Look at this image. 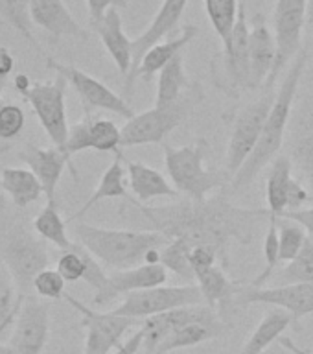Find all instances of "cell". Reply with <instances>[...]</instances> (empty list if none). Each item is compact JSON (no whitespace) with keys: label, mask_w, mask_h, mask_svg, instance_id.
<instances>
[{"label":"cell","mask_w":313,"mask_h":354,"mask_svg":"<svg viewBox=\"0 0 313 354\" xmlns=\"http://www.w3.org/2000/svg\"><path fill=\"white\" fill-rule=\"evenodd\" d=\"M298 179L313 198V94L301 102L290 122V155Z\"/></svg>","instance_id":"ac0fdd59"},{"label":"cell","mask_w":313,"mask_h":354,"mask_svg":"<svg viewBox=\"0 0 313 354\" xmlns=\"http://www.w3.org/2000/svg\"><path fill=\"white\" fill-rule=\"evenodd\" d=\"M308 0H276L273 13V33L276 41V61L264 88H275L276 80L292 65L303 48V30L306 28Z\"/></svg>","instance_id":"52a82bcc"},{"label":"cell","mask_w":313,"mask_h":354,"mask_svg":"<svg viewBox=\"0 0 313 354\" xmlns=\"http://www.w3.org/2000/svg\"><path fill=\"white\" fill-rule=\"evenodd\" d=\"M207 148L209 144L203 138L181 148L162 144L166 171L171 179V185L177 192L184 194L193 201H205L212 190L223 187L229 177L223 171H210L205 168L203 160Z\"/></svg>","instance_id":"277c9868"},{"label":"cell","mask_w":313,"mask_h":354,"mask_svg":"<svg viewBox=\"0 0 313 354\" xmlns=\"http://www.w3.org/2000/svg\"><path fill=\"white\" fill-rule=\"evenodd\" d=\"M188 0H162L159 11L155 13L153 21L144 30L137 39H133V65L129 74L126 76L124 91L126 94L133 93L135 82H137V68L142 61L144 54L151 50L155 44L162 43L168 35L177 28L182 13L187 10Z\"/></svg>","instance_id":"e0dca14e"},{"label":"cell","mask_w":313,"mask_h":354,"mask_svg":"<svg viewBox=\"0 0 313 354\" xmlns=\"http://www.w3.org/2000/svg\"><path fill=\"white\" fill-rule=\"evenodd\" d=\"M168 281V270L162 264H142L126 271L111 273L107 286L102 293L94 295V304L105 306L120 295H129L133 292L162 286Z\"/></svg>","instance_id":"ffe728a7"},{"label":"cell","mask_w":313,"mask_h":354,"mask_svg":"<svg viewBox=\"0 0 313 354\" xmlns=\"http://www.w3.org/2000/svg\"><path fill=\"white\" fill-rule=\"evenodd\" d=\"M0 187L17 209H26L44 196V188L30 168L6 166L0 174Z\"/></svg>","instance_id":"4316f807"},{"label":"cell","mask_w":313,"mask_h":354,"mask_svg":"<svg viewBox=\"0 0 313 354\" xmlns=\"http://www.w3.org/2000/svg\"><path fill=\"white\" fill-rule=\"evenodd\" d=\"M306 30L310 37H313V0H308V13H306Z\"/></svg>","instance_id":"816d5d0a"},{"label":"cell","mask_w":313,"mask_h":354,"mask_svg":"<svg viewBox=\"0 0 313 354\" xmlns=\"http://www.w3.org/2000/svg\"><path fill=\"white\" fill-rule=\"evenodd\" d=\"M0 354H13V351L8 343H0Z\"/></svg>","instance_id":"db71d44e"},{"label":"cell","mask_w":313,"mask_h":354,"mask_svg":"<svg viewBox=\"0 0 313 354\" xmlns=\"http://www.w3.org/2000/svg\"><path fill=\"white\" fill-rule=\"evenodd\" d=\"M278 343H281V345H284V347H286L287 351H290V353H292V354H313L312 351H306V348L298 347L297 343L293 342L292 337H284V336H282L281 339H278Z\"/></svg>","instance_id":"f907efd6"},{"label":"cell","mask_w":313,"mask_h":354,"mask_svg":"<svg viewBox=\"0 0 313 354\" xmlns=\"http://www.w3.org/2000/svg\"><path fill=\"white\" fill-rule=\"evenodd\" d=\"M273 275L281 282L278 286L297 284V282H313V234H308L301 253Z\"/></svg>","instance_id":"f35d334b"},{"label":"cell","mask_w":313,"mask_h":354,"mask_svg":"<svg viewBox=\"0 0 313 354\" xmlns=\"http://www.w3.org/2000/svg\"><path fill=\"white\" fill-rule=\"evenodd\" d=\"M278 221L275 218H267V231L264 236V259L265 268L262 270L256 279L253 281V288H264V284L269 281L275 270L278 268V254H281V236H278Z\"/></svg>","instance_id":"ab89813d"},{"label":"cell","mask_w":313,"mask_h":354,"mask_svg":"<svg viewBox=\"0 0 313 354\" xmlns=\"http://www.w3.org/2000/svg\"><path fill=\"white\" fill-rule=\"evenodd\" d=\"M190 87L192 83L188 82L187 72H184V59H182V54H179L159 72L155 105L162 107V105L176 104Z\"/></svg>","instance_id":"1f68e13d"},{"label":"cell","mask_w":313,"mask_h":354,"mask_svg":"<svg viewBox=\"0 0 313 354\" xmlns=\"http://www.w3.org/2000/svg\"><path fill=\"white\" fill-rule=\"evenodd\" d=\"M93 30L98 33L104 48L109 52L111 59L115 61L120 74L127 76L133 65V41L124 32L120 11L113 8L105 13L99 22L93 24Z\"/></svg>","instance_id":"cb8c5ba5"},{"label":"cell","mask_w":313,"mask_h":354,"mask_svg":"<svg viewBox=\"0 0 313 354\" xmlns=\"http://www.w3.org/2000/svg\"><path fill=\"white\" fill-rule=\"evenodd\" d=\"M127 4H129V0H87L91 26L102 21L109 10H113V8L120 10V8H126Z\"/></svg>","instance_id":"bcb514c9"},{"label":"cell","mask_w":313,"mask_h":354,"mask_svg":"<svg viewBox=\"0 0 313 354\" xmlns=\"http://www.w3.org/2000/svg\"><path fill=\"white\" fill-rule=\"evenodd\" d=\"M293 179V165L287 155H278L269 165L267 179H265V199L269 218L281 220L287 210V192Z\"/></svg>","instance_id":"83f0119b"},{"label":"cell","mask_w":313,"mask_h":354,"mask_svg":"<svg viewBox=\"0 0 313 354\" xmlns=\"http://www.w3.org/2000/svg\"><path fill=\"white\" fill-rule=\"evenodd\" d=\"M46 66L50 71H54L55 74H59L66 80V83L70 85L76 94L82 100V104L85 105V109H104L109 113L122 116V118H133L135 111L129 107L126 100L118 96V94L109 88L105 83L96 80L94 76L87 74L82 68H77L74 65H66V63H59L54 57H46Z\"/></svg>","instance_id":"8fae6325"},{"label":"cell","mask_w":313,"mask_h":354,"mask_svg":"<svg viewBox=\"0 0 313 354\" xmlns=\"http://www.w3.org/2000/svg\"><path fill=\"white\" fill-rule=\"evenodd\" d=\"M190 323H207V325H223L214 308L207 304H192L182 308L170 310L164 314L146 317L140 326L142 330V348L148 354H155L157 347L173 332L190 325Z\"/></svg>","instance_id":"5bb4252c"},{"label":"cell","mask_w":313,"mask_h":354,"mask_svg":"<svg viewBox=\"0 0 313 354\" xmlns=\"http://www.w3.org/2000/svg\"><path fill=\"white\" fill-rule=\"evenodd\" d=\"M127 165V181L131 187L133 196L137 198V203H146L155 198H179L173 185L166 181V177L151 166H146L137 160H126Z\"/></svg>","instance_id":"d4e9b609"},{"label":"cell","mask_w":313,"mask_h":354,"mask_svg":"<svg viewBox=\"0 0 313 354\" xmlns=\"http://www.w3.org/2000/svg\"><path fill=\"white\" fill-rule=\"evenodd\" d=\"M293 315L282 308H273L262 317L258 326L247 337V342L238 354H264L271 345H275L282 337V334L293 323Z\"/></svg>","instance_id":"f546056e"},{"label":"cell","mask_w":313,"mask_h":354,"mask_svg":"<svg viewBox=\"0 0 313 354\" xmlns=\"http://www.w3.org/2000/svg\"><path fill=\"white\" fill-rule=\"evenodd\" d=\"M198 26L187 24L177 37L155 44L153 48L148 50V52L144 54L142 61H140V65H138L137 68V76L135 77L151 80V77H153L155 74H159L176 55L181 54L182 48H184L187 44L192 43L193 39H196V35H198Z\"/></svg>","instance_id":"484cf974"},{"label":"cell","mask_w":313,"mask_h":354,"mask_svg":"<svg viewBox=\"0 0 313 354\" xmlns=\"http://www.w3.org/2000/svg\"><path fill=\"white\" fill-rule=\"evenodd\" d=\"M126 159L122 151L115 153V160L111 162V166L104 171V176L99 179L98 187L94 188V192L91 194V198L82 205V209L77 210L76 214L70 216L68 221L79 220L82 216H85L88 210L93 209L94 205L104 201V199H113V198H129V192H127V168L124 166Z\"/></svg>","instance_id":"f1b7e54d"},{"label":"cell","mask_w":313,"mask_h":354,"mask_svg":"<svg viewBox=\"0 0 313 354\" xmlns=\"http://www.w3.org/2000/svg\"><path fill=\"white\" fill-rule=\"evenodd\" d=\"M308 203H313L312 194L298 177L297 179L293 177L290 183V192H287V210H297Z\"/></svg>","instance_id":"f6af8a7d"},{"label":"cell","mask_w":313,"mask_h":354,"mask_svg":"<svg viewBox=\"0 0 313 354\" xmlns=\"http://www.w3.org/2000/svg\"><path fill=\"white\" fill-rule=\"evenodd\" d=\"M192 251L193 245L184 240H170L160 249V264L171 273H176L177 277H181L188 284H193L196 273L192 266Z\"/></svg>","instance_id":"74e56055"},{"label":"cell","mask_w":313,"mask_h":354,"mask_svg":"<svg viewBox=\"0 0 313 354\" xmlns=\"http://www.w3.org/2000/svg\"><path fill=\"white\" fill-rule=\"evenodd\" d=\"M66 281L61 277L57 270L46 268L33 279V290L37 292L39 297L44 299H61L65 297Z\"/></svg>","instance_id":"7bdbcfd3"},{"label":"cell","mask_w":313,"mask_h":354,"mask_svg":"<svg viewBox=\"0 0 313 354\" xmlns=\"http://www.w3.org/2000/svg\"><path fill=\"white\" fill-rule=\"evenodd\" d=\"M201 98L203 94L199 85H192L176 104L162 107L153 105L149 111L129 118L126 126L122 127V148L164 142V138L187 120Z\"/></svg>","instance_id":"5b68a950"},{"label":"cell","mask_w":313,"mask_h":354,"mask_svg":"<svg viewBox=\"0 0 313 354\" xmlns=\"http://www.w3.org/2000/svg\"><path fill=\"white\" fill-rule=\"evenodd\" d=\"M4 205H6V198H4V194L0 192V209H4Z\"/></svg>","instance_id":"9f6ffc18"},{"label":"cell","mask_w":313,"mask_h":354,"mask_svg":"<svg viewBox=\"0 0 313 354\" xmlns=\"http://www.w3.org/2000/svg\"><path fill=\"white\" fill-rule=\"evenodd\" d=\"M19 159L26 162L28 168L37 176L44 188L46 201H55V188L59 185L66 165H70V155L57 146L41 148L35 144H26L19 151Z\"/></svg>","instance_id":"44dd1931"},{"label":"cell","mask_w":313,"mask_h":354,"mask_svg":"<svg viewBox=\"0 0 313 354\" xmlns=\"http://www.w3.org/2000/svg\"><path fill=\"white\" fill-rule=\"evenodd\" d=\"M55 354H77L76 351H72V348H63V351H59V353Z\"/></svg>","instance_id":"11a10c76"},{"label":"cell","mask_w":313,"mask_h":354,"mask_svg":"<svg viewBox=\"0 0 313 354\" xmlns=\"http://www.w3.org/2000/svg\"><path fill=\"white\" fill-rule=\"evenodd\" d=\"M66 153L76 155L79 151H122V129L113 120L87 116L76 126L70 127L65 148Z\"/></svg>","instance_id":"d6986e66"},{"label":"cell","mask_w":313,"mask_h":354,"mask_svg":"<svg viewBox=\"0 0 313 354\" xmlns=\"http://www.w3.org/2000/svg\"><path fill=\"white\" fill-rule=\"evenodd\" d=\"M30 17L33 26L43 28L52 41L61 37H76L87 41L88 33L72 17L63 0H30Z\"/></svg>","instance_id":"7402d4cb"},{"label":"cell","mask_w":313,"mask_h":354,"mask_svg":"<svg viewBox=\"0 0 313 354\" xmlns=\"http://www.w3.org/2000/svg\"><path fill=\"white\" fill-rule=\"evenodd\" d=\"M192 304H205L198 284H182V286H155L140 292H133L126 295L124 303L118 304L113 314L131 317V319H146L151 315L164 314L170 310L192 306Z\"/></svg>","instance_id":"9c48e42d"},{"label":"cell","mask_w":313,"mask_h":354,"mask_svg":"<svg viewBox=\"0 0 313 354\" xmlns=\"http://www.w3.org/2000/svg\"><path fill=\"white\" fill-rule=\"evenodd\" d=\"M135 205L149 221L151 231L162 232L170 240H184L193 248H212L223 260H227L229 243L253 242L260 223L269 218L267 209L236 207L223 192L205 201L187 198L164 207Z\"/></svg>","instance_id":"6da1fadb"},{"label":"cell","mask_w":313,"mask_h":354,"mask_svg":"<svg viewBox=\"0 0 313 354\" xmlns=\"http://www.w3.org/2000/svg\"><path fill=\"white\" fill-rule=\"evenodd\" d=\"M264 354H292V353H290V351H287V348L284 347V345H281V343L276 342L275 345H271V347L267 348V351H265Z\"/></svg>","instance_id":"f5cc1de1"},{"label":"cell","mask_w":313,"mask_h":354,"mask_svg":"<svg viewBox=\"0 0 313 354\" xmlns=\"http://www.w3.org/2000/svg\"><path fill=\"white\" fill-rule=\"evenodd\" d=\"M66 80L59 74H55L52 82L33 83L22 98L32 105L33 113L41 122L44 133L52 140V146L65 148L68 140V118H66Z\"/></svg>","instance_id":"30bf717a"},{"label":"cell","mask_w":313,"mask_h":354,"mask_svg":"<svg viewBox=\"0 0 313 354\" xmlns=\"http://www.w3.org/2000/svg\"><path fill=\"white\" fill-rule=\"evenodd\" d=\"M50 332L48 306L28 295L17 315L10 345L13 354H43Z\"/></svg>","instance_id":"2e32d148"},{"label":"cell","mask_w":313,"mask_h":354,"mask_svg":"<svg viewBox=\"0 0 313 354\" xmlns=\"http://www.w3.org/2000/svg\"><path fill=\"white\" fill-rule=\"evenodd\" d=\"M281 220L295 221V223H298V225L303 227L308 234H313V205L312 207H306V209L286 210V212L282 214Z\"/></svg>","instance_id":"7dc6e473"},{"label":"cell","mask_w":313,"mask_h":354,"mask_svg":"<svg viewBox=\"0 0 313 354\" xmlns=\"http://www.w3.org/2000/svg\"><path fill=\"white\" fill-rule=\"evenodd\" d=\"M2 262L11 271L19 292L28 295L30 288H33V279L50 266L48 249L43 240L33 236L26 227L17 225L6 238Z\"/></svg>","instance_id":"ba28073f"},{"label":"cell","mask_w":313,"mask_h":354,"mask_svg":"<svg viewBox=\"0 0 313 354\" xmlns=\"http://www.w3.org/2000/svg\"><path fill=\"white\" fill-rule=\"evenodd\" d=\"M275 88H264V94L256 102L245 105L238 113L225 157V174L231 177V181L256 148L262 129H264L265 118L275 104Z\"/></svg>","instance_id":"8992f818"},{"label":"cell","mask_w":313,"mask_h":354,"mask_svg":"<svg viewBox=\"0 0 313 354\" xmlns=\"http://www.w3.org/2000/svg\"><path fill=\"white\" fill-rule=\"evenodd\" d=\"M251 28L247 24L245 2H240L238 22L232 32L231 43L223 48V87L232 96L251 91V55H249Z\"/></svg>","instance_id":"4fadbf2b"},{"label":"cell","mask_w":313,"mask_h":354,"mask_svg":"<svg viewBox=\"0 0 313 354\" xmlns=\"http://www.w3.org/2000/svg\"><path fill=\"white\" fill-rule=\"evenodd\" d=\"M238 0H205V11L223 48L231 43L232 32L238 22Z\"/></svg>","instance_id":"8d00e7d4"},{"label":"cell","mask_w":313,"mask_h":354,"mask_svg":"<svg viewBox=\"0 0 313 354\" xmlns=\"http://www.w3.org/2000/svg\"><path fill=\"white\" fill-rule=\"evenodd\" d=\"M13 66H15V59H13L11 52L6 46H0V94L10 82V74L13 72Z\"/></svg>","instance_id":"c3c4849f"},{"label":"cell","mask_w":313,"mask_h":354,"mask_svg":"<svg viewBox=\"0 0 313 354\" xmlns=\"http://www.w3.org/2000/svg\"><path fill=\"white\" fill-rule=\"evenodd\" d=\"M65 299L83 315V326L87 328L83 354H111L124 345L122 337L135 325L131 317L116 315L113 312H96L79 303L77 299L65 295Z\"/></svg>","instance_id":"7c38bea8"},{"label":"cell","mask_w":313,"mask_h":354,"mask_svg":"<svg viewBox=\"0 0 313 354\" xmlns=\"http://www.w3.org/2000/svg\"><path fill=\"white\" fill-rule=\"evenodd\" d=\"M22 303L24 295L19 292L15 279L8 270V266L0 262V337L4 336L10 325H15Z\"/></svg>","instance_id":"e575fe53"},{"label":"cell","mask_w":313,"mask_h":354,"mask_svg":"<svg viewBox=\"0 0 313 354\" xmlns=\"http://www.w3.org/2000/svg\"><path fill=\"white\" fill-rule=\"evenodd\" d=\"M55 270L59 271L61 277L66 282L83 281V275H85V260H83L82 245L74 243V248L70 251H65V253L61 254Z\"/></svg>","instance_id":"ee69618b"},{"label":"cell","mask_w":313,"mask_h":354,"mask_svg":"<svg viewBox=\"0 0 313 354\" xmlns=\"http://www.w3.org/2000/svg\"><path fill=\"white\" fill-rule=\"evenodd\" d=\"M33 231L37 232L41 240L54 243L61 251H70L74 248V242L66 232V221L61 218L55 201H46V207H43V210L35 216Z\"/></svg>","instance_id":"836d02e7"},{"label":"cell","mask_w":313,"mask_h":354,"mask_svg":"<svg viewBox=\"0 0 313 354\" xmlns=\"http://www.w3.org/2000/svg\"><path fill=\"white\" fill-rule=\"evenodd\" d=\"M196 282L201 290L205 304L214 310L220 303H223L227 299L236 297L238 293L242 292V286L231 281L218 264L196 271Z\"/></svg>","instance_id":"4dcf8cb0"},{"label":"cell","mask_w":313,"mask_h":354,"mask_svg":"<svg viewBox=\"0 0 313 354\" xmlns=\"http://www.w3.org/2000/svg\"><path fill=\"white\" fill-rule=\"evenodd\" d=\"M249 55H251V88H258L265 85L276 61L275 33L271 32L262 13L254 17L253 21Z\"/></svg>","instance_id":"603a6c76"},{"label":"cell","mask_w":313,"mask_h":354,"mask_svg":"<svg viewBox=\"0 0 313 354\" xmlns=\"http://www.w3.org/2000/svg\"><path fill=\"white\" fill-rule=\"evenodd\" d=\"M278 236H281V254H278V262H292L303 249L308 232L304 231L303 227L290 220L278 221Z\"/></svg>","instance_id":"60d3db41"},{"label":"cell","mask_w":313,"mask_h":354,"mask_svg":"<svg viewBox=\"0 0 313 354\" xmlns=\"http://www.w3.org/2000/svg\"><path fill=\"white\" fill-rule=\"evenodd\" d=\"M306 65H308V48L303 46L301 52L295 55V59L292 61L290 68H287L282 85L276 88L275 104H273L269 115L265 118L264 129H262L256 148L251 153V157L245 160V165L240 168V171L232 177V188L234 190H240V188L251 185L260 171L278 157V151H281L282 146H284V140H286L287 127H290V122H292L293 104H295V98H297L298 85H301Z\"/></svg>","instance_id":"7a4b0ae2"},{"label":"cell","mask_w":313,"mask_h":354,"mask_svg":"<svg viewBox=\"0 0 313 354\" xmlns=\"http://www.w3.org/2000/svg\"><path fill=\"white\" fill-rule=\"evenodd\" d=\"M225 332V323L223 325H207V323H190L176 330L171 336H168L160 343L155 354H170L179 348L196 347L205 342H210L214 337H220Z\"/></svg>","instance_id":"d6a6232c"},{"label":"cell","mask_w":313,"mask_h":354,"mask_svg":"<svg viewBox=\"0 0 313 354\" xmlns=\"http://www.w3.org/2000/svg\"><path fill=\"white\" fill-rule=\"evenodd\" d=\"M234 301L238 304H271L290 312L293 319H301L313 314V282L282 284L273 288L242 286V292L238 293Z\"/></svg>","instance_id":"9a60e30c"},{"label":"cell","mask_w":313,"mask_h":354,"mask_svg":"<svg viewBox=\"0 0 313 354\" xmlns=\"http://www.w3.org/2000/svg\"><path fill=\"white\" fill-rule=\"evenodd\" d=\"M33 83L30 82V77L26 76V74H17L15 77H13V87L17 88V93H21V96H24V94L32 88Z\"/></svg>","instance_id":"681fc988"},{"label":"cell","mask_w":313,"mask_h":354,"mask_svg":"<svg viewBox=\"0 0 313 354\" xmlns=\"http://www.w3.org/2000/svg\"><path fill=\"white\" fill-rule=\"evenodd\" d=\"M74 234L104 268L115 271H126L144 264L146 253L151 249H162L170 238L157 231H120L104 229L83 221H74Z\"/></svg>","instance_id":"3957f363"},{"label":"cell","mask_w":313,"mask_h":354,"mask_svg":"<svg viewBox=\"0 0 313 354\" xmlns=\"http://www.w3.org/2000/svg\"><path fill=\"white\" fill-rule=\"evenodd\" d=\"M0 19L8 22L37 54H43V48L39 46L33 33L30 0H0Z\"/></svg>","instance_id":"d590c367"},{"label":"cell","mask_w":313,"mask_h":354,"mask_svg":"<svg viewBox=\"0 0 313 354\" xmlns=\"http://www.w3.org/2000/svg\"><path fill=\"white\" fill-rule=\"evenodd\" d=\"M26 126V116L21 105L8 104L0 100V138L11 140L19 137Z\"/></svg>","instance_id":"b9f144b4"}]
</instances>
